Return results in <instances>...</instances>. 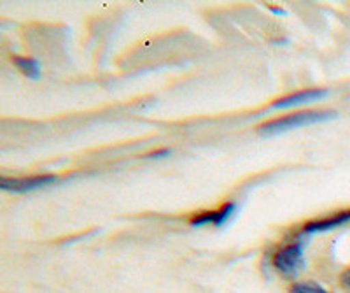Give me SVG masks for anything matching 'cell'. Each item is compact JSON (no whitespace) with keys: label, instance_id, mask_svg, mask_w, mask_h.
Returning <instances> with one entry per match:
<instances>
[{"label":"cell","instance_id":"obj_1","mask_svg":"<svg viewBox=\"0 0 350 293\" xmlns=\"http://www.w3.org/2000/svg\"><path fill=\"white\" fill-rule=\"evenodd\" d=\"M333 118H336V111H331V109H323V111H321V109H314V111H301V113L287 114V116L284 118H277V120L261 125L258 130L261 133H282L287 132V130L306 127V125L333 120Z\"/></svg>","mask_w":350,"mask_h":293},{"label":"cell","instance_id":"obj_2","mask_svg":"<svg viewBox=\"0 0 350 293\" xmlns=\"http://www.w3.org/2000/svg\"><path fill=\"white\" fill-rule=\"evenodd\" d=\"M275 269L280 270L284 276L296 277L305 267V255H303V242H293L275 255Z\"/></svg>","mask_w":350,"mask_h":293},{"label":"cell","instance_id":"obj_3","mask_svg":"<svg viewBox=\"0 0 350 293\" xmlns=\"http://www.w3.org/2000/svg\"><path fill=\"white\" fill-rule=\"evenodd\" d=\"M56 176L53 174H40V176L30 177H2L0 179V188L8 190V192H32V190L44 188V186L55 183Z\"/></svg>","mask_w":350,"mask_h":293},{"label":"cell","instance_id":"obj_4","mask_svg":"<svg viewBox=\"0 0 350 293\" xmlns=\"http://www.w3.org/2000/svg\"><path fill=\"white\" fill-rule=\"evenodd\" d=\"M327 95V90L323 88H312V90H301V92L291 93V95L282 97L279 101H275L273 104L270 105V109H287V107H295V105L308 104V102L321 101Z\"/></svg>","mask_w":350,"mask_h":293},{"label":"cell","instance_id":"obj_5","mask_svg":"<svg viewBox=\"0 0 350 293\" xmlns=\"http://www.w3.org/2000/svg\"><path fill=\"white\" fill-rule=\"evenodd\" d=\"M350 221V211H343L340 214H334V216L324 218V220H315L308 225L303 227V235H308V233H317V232H327V230L334 229V227H340L343 223Z\"/></svg>","mask_w":350,"mask_h":293},{"label":"cell","instance_id":"obj_6","mask_svg":"<svg viewBox=\"0 0 350 293\" xmlns=\"http://www.w3.org/2000/svg\"><path fill=\"white\" fill-rule=\"evenodd\" d=\"M14 65L20 68L25 76L32 77V79H39V77H40V65H39V62L36 60V58L16 57V58H14Z\"/></svg>","mask_w":350,"mask_h":293},{"label":"cell","instance_id":"obj_7","mask_svg":"<svg viewBox=\"0 0 350 293\" xmlns=\"http://www.w3.org/2000/svg\"><path fill=\"white\" fill-rule=\"evenodd\" d=\"M237 209V204L235 202H226V204L223 205V207L219 209V211H215L217 213V218H215V227H223L224 223H226L228 220H230V216H233V213H235Z\"/></svg>","mask_w":350,"mask_h":293},{"label":"cell","instance_id":"obj_8","mask_svg":"<svg viewBox=\"0 0 350 293\" xmlns=\"http://www.w3.org/2000/svg\"><path fill=\"white\" fill-rule=\"evenodd\" d=\"M291 293H331L324 290L323 286L315 285V283H298V285L291 286Z\"/></svg>","mask_w":350,"mask_h":293},{"label":"cell","instance_id":"obj_9","mask_svg":"<svg viewBox=\"0 0 350 293\" xmlns=\"http://www.w3.org/2000/svg\"><path fill=\"white\" fill-rule=\"evenodd\" d=\"M215 218H217V213L215 211H208V213L198 214L191 220V227H202L208 225V223H215Z\"/></svg>","mask_w":350,"mask_h":293},{"label":"cell","instance_id":"obj_10","mask_svg":"<svg viewBox=\"0 0 350 293\" xmlns=\"http://www.w3.org/2000/svg\"><path fill=\"white\" fill-rule=\"evenodd\" d=\"M340 281H342V286H345V288H350V269L345 270V272L342 274V279H340Z\"/></svg>","mask_w":350,"mask_h":293},{"label":"cell","instance_id":"obj_11","mask_svg":"<svg viewBox=\"0 0 350 293\" xmlns=\"http://www.w3.org/2000/svg\"><path fill=\"white\" fill-rule=\"evenodd\" d=\"M167 155H170V151H168V149H163V151L152 153V155H149V157H151V158H159V157H167Z\"/></svg>","mask_w":350,"mask_h":293},{"label":"cell","instance_id":"obj_12","mask_svg":"<svg viewBox=\"0 0 350 293\" xmlns=\"http://www.w3.org/2000/svg\"><path fill=\"white\" fill-rule=\"evenodd\" d=\"M271 12H275V14H284L282 9H277V8H270Z\"/></svg>","mask_w":350,"mask_h":293}]
</instances>
